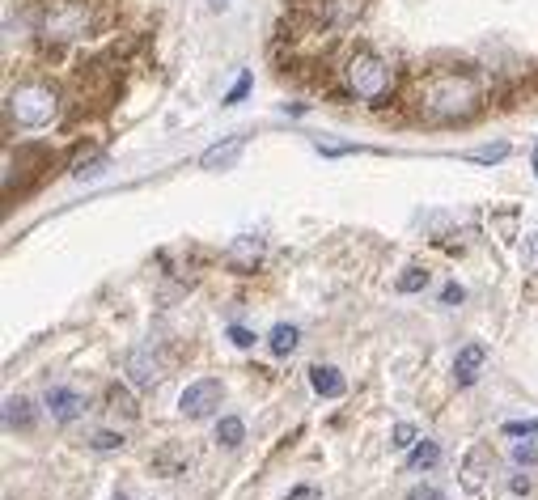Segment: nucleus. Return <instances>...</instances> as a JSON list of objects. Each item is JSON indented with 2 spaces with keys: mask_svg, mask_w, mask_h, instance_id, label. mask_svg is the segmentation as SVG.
<instances>
[{
  "mask_svg": "<svg viewBox=\"0 0 538 500\" xmlns=\"http://www.w3.org/2000/svg\"><path fill=\"white\" fill-rule=\"evenodd\" d=\"M483 106V89L475 73H462V68H441V73H428L416 85V111L428 123H462L471 119Z\"/></svg>",
  "mask_w": 538,
  "mask_h": 500,
  "instance_id": "f257e3e1",
  "label": "nucleus"
},
{
  "mask_svg": "<svg viewBox=\"0 0 538 500\" xmlns=\"http://www.w3.org/2000/svg\"><path fill=\"white\" fill-rule=\"evenodd\" d=\"M339 77H344L348 98L369 102V106L386 102L390 89H394V73L378 51H352V56L344 60V68H339Z\"/></svg>",
  "mask_w": 538,
  "mask_h": 500,
  "instance_id": "f03ea898",
  "label": "nucleus"
},
{
  "mask_svg": "<svg viewBox=\"0 0 538 500\" xmlns=\"http://www.w3.org/2000/svg\"><path fill=\"white\" fill-rule=\"evenodd\" d=\"M9 119L17 128H51L60 119V94L43 81H26L9 94Z\"/></svg>",
  "mask_w": 538,
  "mask_h": 500,
  "instance_id": "7ed1b4c3",
  "label": "nucleus"
},
{
  "mask_svg": "<svg viewBox=\"0 0 538 500\" xmlns=\"http://www.w3.org/2000/svg\"><path fill=\"white\" fill-rule=\"evenodd\" d=\"M94 26V9L89 0H47L39 17V34L47 43H77Z\"/></svg>",
  "mask_w": 538,
  "mask_h": 500,
  "instance_id": "20e7f679",
  "label": "nucleus"
},
{
  "mask_svg": "<svg viewBox=\"0 0 538 500\" xmlns=\"http://www.w3.org/2000/svg\"><path fill=\"white\" fill-rule=\"evenodd\" d=\"M492 471H496V454H492V445H471L466 450V458H462V471H458V479H462V492L466 496H483L488 492V479H492Z\"/></svg>",
  "mask_w": 538,
  "mask_h": 500,
  "instance_id": "39448f33",
  "label": "nucleus"
},
{
  "mask_svg": "<svg viewBox=\"0 0 538 500\" xmlns=\"http://www.w3.org/2000/svg\"><path fill=\"white\" fill-rule=\"evenodd\" d=\"M221 382L217 378H200V382H191L183 395H178V412H183L187 420H208L212 412L221 407Z\"/></svg>",
  "mask_w": 538,
  "mask_h": 500,
  "instance_id": "423d86ee",
  "label": "nucleus"
},
{
  "mask_svg": "<svg viewBox=\"0 0 538 500\" xmlns=\"http://www.w3.org/2000/svg\"><path fill=\"white\" fill-rule=\"evenodd\" d=\"M123 369H128L132 386H140V390H153V386L166 382V361H161V356L153 352V344L132 348V352H128V361H123Z\"/></svg>",
  "mask_w": 538,
  "mask_h": 500,
  "instance_id": "0eeeda50",
  "label": "nucleus"
},
{
  "mask_svg": "<svg viewBox=\"0 0 538 500\" xmlns=\"http://www.w3.org/2000/svg\"><path fill=\"white\" fill-rule=\"evenodd\" d=\"M43 403H47V412H51V420L56 424H73V420H81L85 416V399L77 395L73 386H47V395H43Z\"/></svg>",
  "mask_w": 538,
  "mask_h": 500,
  "instance_id": "6e6552de",
  "label": "nucleus"
},
{
  "mask_svg": "<svg viewBox=\"0 0 538 500\" xmlns=\"http://www.w3.org/2000/svg\"><path fill=\"white\" fill-rule=\"evenodd\" d=\"M242 149H246V136H225V140H217L212 149H204L200 166H204V170H212V174L233 170V166H238V157H242Z\"/></svg>",
  "mask_w": 538,
  "mask_h": 500,
  "instance_id": "1a4fd4ad",
  "label": "nucleus"
},
{
  "mask_svg": "<svg viewBox=\"0 0 538 500\" xmlns=\"http://www.w3.org/2000/svg\"><path fill=\"white\" fill-rule=\"evenodd\" d=\"M263 259V238H250V234H242V238H233L229 242V250H225V263L233 267V272H255V263Z\"/></svg>",
  "mask_w": 538,
  "mask_h": 500,
  "instance_id": "9d476101",
  "label": "nucleus"
},
{
  "mask_svg": "<svg viewBox=\"0 0 538 500\" xmlns=\"http://www.w3.org/2000/svg\"><path fill=\"white\" fill-rule=\"evenodd\" d=\"M310 386H314V395H322V399H344V390H348V382L339 378L335 365H314L310 369Z\"/></svg>",
  "mask_w": 538,
  "mask_h": 500,
  "instance_id": "9b49d317",
  "label": "nucleus"
},
{
  "mask_svg": "<svg viewBox=\"0 0 538 500\" xmlns=\"http://www.w3.org/2000/svg\"><path fill=\"white\" fill-rule=\"evenodd\" d=\"M483 352L479 344H466L462 352H458V361H454V378H458V386H475L479 382V369H483Z\"/></svg>",
  "mask_w": 538,
  "mask_h": 500,
  "instance_id": "f8f14e48",
  "label": "nucleus"
},
{
  "mask_svg": "<svg viewBox=\"0 0 538 500\" xmlns=\"http://www.w3.org/2000/svg\"><path fill=\"white\" fill-rule=\"evenodd\" d=\"M297 344H301V331H297L293 323H276L272 335H267V348H272L276 356H293Z\"/></svg>",
  "mask_w": 538,
  "mask_h": 500,
  "instance_id": "ddd939ff",
  "label": "nucleus"
},
{
  "mask_svg": "<svg viewBox=\"0 0 538 500\" xmlns=\"http://www.w3.org/2000/svg\"><path fill=\"white\" fill-rule=\"evenodd\" d=\"M437 462H441V445H437V441H416V450H411L407 467H411V471H433Z\"/></svg>",
  "mask_w": 538,
  "mask_h": 500,
  "instance_id": "4468645a",
  "label": "nucleus"
},
{
  "mask_svg": "<svg viewBox=\"0 0 538 500\" xmlns=\"http://www.w3.org/2000/svg\"><path fill=\"white\" fill-rule=\"evenodd\" d=\"M5 424L22 428V433H26V428H34V403L30 399H9L5 403Z\"/></svg>",
  "mask_w": 538,
  "mask_h": 500,
  "instance_id": "2eb2a0df",
  "label": "nucleus"
},
{
  "mask_svg": "<svg viewBox=\"0 0 538 500\" xmlns=\"http://www.w3.org/2000/svg\"><path fill=\"white\" fill-rule=\"evenodd\" d=\"M242 437H246V424H242L238 416H221V420H217V441L225 445V450H238Z\"/></svg>",
  "mask_w": 538,
  "mask_h": 500,
  "instance_id": "dca6fc26",
  "label": "nucleus"
},
{
  "mask_svg": "<svg viewBox=\"0 0 538 500\" xmlns=\"http://www.w3.org/2000/svg\"><path fill=\"white\" fill-rule=\"evenodd\" d=\"M106 412H115L123 420H136V403H132V395L123 386H111L106 390Z\"/></svg>",
  "mask_w": 538,
  "mask_h": 500,
  "instance_id": "f3484780",
  "label": "nucleus"
},
{
  "mask_svg": "<svg viewBox=\"0 0 538 500\" xmlns=\"http://www.w3.org/2000/svg\"><path fill=\"white\" fill-rule=\"evenodd\" d=\"M394 289L399 293H420V289H428V272L424 267H407V272L394 280Z\"/></svg>",
  "mask_w": 538,
  "mask_h": 500,
  "instance_id": "a211bd4d",
  "label": "nucleus"
},
{
  "mask_svg": "<svg viewBox=\"0 0 538 500\" xmlns=\"http://www.w3.org/2000/svg\"><path fill=\"white\" fill-rule=\"evenodd\" d=\"M94 174H102V153L89 149V153H81L73 162V178H94Z\"/></svg>",
  "mask_w": 538,
  "mask_h": 500,
  "instance_id": "6ab92c4d",
  "label": "nucleus"
},
{
  "mask_svg": "<svg viewBox=\"0 0 538 500\" xmlns=\"http://www.w3.org/2000/svg\"><path fill=\"white\" fill-rule=\"evenodd\" d=\"M89 450H98V454L123 450V433H111V428H102V433H94V437H89Z\"/></svg>",
  "mask_w": 538,
  "mask_h": 500,
  "instance_id": "aec40b11",
  "label": "nucleus"
},
{
  "mask_svg": "<svg viewBox=\"0 0 538 500\" xmlns=\"http://www.w3.org/2000/svg\"><path fill=\"white\" fill-rule=\"evenodd\" d=\"M530 475H522V471H517V475H509V484H505V500H526L530 496Z\"/></svg>",
  "mask_w": 538,
  "mask_h": 500,
  "instance_id": "412c9836",
  "label": "nucleus"
},
{
  "mask_svg": "<svg viewBox=\"0 0 538 500\" xmlns=\"http://www.w3.org/2000/svg\"><path fill=\"white\" fill-rule=\"evenodd\" d=\"M505 157H509V145H483V149H475L471 153V162H505Z\"/></svg>",
  "mask_w": 538,
  "mask_h": 500,
  "instance_id": "4be33fe9",
  "label": "nucleus"
},
{
  "mask_svg": "<svg viewBox=\"0 0 538 500\" xmlns=\"http://www.w3.org/2000/svg\"><path fill=\"white\" fill-rule=\"evenodd\" d=\"M513 462H517V467H534V462H538V441H517L513 445Z\"/></svg>",
  "mask_w": 538,
  "mask_h": 500,
  "instance_id": "5701e85b",
  "label": "nucleus"
},
{
  "mask_svg": "<svg viewBox=\"0 0 538 500\" xmlns=\"http://www.w3.org/2000/svg\"><path fill=\"white\" fill-rule=\"evenodd\" d=\"M394 441V450H411V445H416V428H411V424H394V433H390Z\"/></svg>",
  "mask_w": 538,
  "mask_h": 500,
  "instance_id": "b1692460",
  "label": "nucleus"
},
{
  "mask_svg": "<svg viewBox=\"0 0 538 500\" xmlns=\"http://www.w3.org/2000/svg\"><path fill=\"white\" fill-rule=\"evenodd\" d=\"M246 94H250V73H242L238 81H233V85H229V94H225L221 102H225V106H238Z\"/></svg>",
  "mask_w": 538,
  "mask_h": 500,
  "instance_id": "393cba45",
  "label": "nucleus"
},
{
  "mask_svg": "<svg viewBox=\"0 0 538 500\" xmlns=\"http://www.w3.org/2000/svg\"><path fill=\"white\" fill-rule=\"evenodd\" d=\"M505 437H538V420H509Z\"/></svg>",
  "mask_w": 538,
  "mask_h": 500,
  "instance_id": "a878e982",
  "label": "nucleus"
},
{
  "mask_svg": "<svg viewBox=\"0 0 538 500\" xmlns=\"http://www.w3.org/2000/svg\"><path fill=\"white\" fill-rule=\"evenodd\" d=\"M229 339H233L238 348H255V335H250L246 327H229Z\"/></svg>",
  "mask_w": 538,
  "mask_h": 500,
  "instance_id": "bb28decb",
  "label": "nucleus"
},
{
  "mask_svg": "<svg viewBox=\"0 0 538 500\" xmlns=\"http://www.w3.org/2000/svg\"><path fill=\"white\" fill-rule=\"evenodd\" d=\"M462 297H466V293H462V284H445V289H441V301H445V306H458Z\"/></svg>",
  "mask_w": 538,
  "mask_h": 500,
  "instance_id": "cd10ccee",
  "label": "nucleus"
},
{
  "mask_svg": "<svg viewBox=\"0 0 538 500\" xmlns=\"http://www.w3.org/2000/svg\"><path fill=\"white\" fill-rule=\"evenodd\" d=\"M411 500H445V496H441L437 488H428V484H424V488H411Z\"/></svg>",
  "mask_w": 538,
  "mask_h": 500,
  "instance_id": "c85d7f7f",
  "label": "nucleus"
},
{
  "mask_svg": "<svg viewBox=\"0 0 538 500\" xmlns=\"http://www.w3.org/2000/svg\"><path fill=\"white\" fill-rule=\"evenodd\" d=\"M208 5H212V9H229V0H208Z\"/></svg>",
  "mask_w": 538,
  "mask_h": 500,
  "instance_id": "c756f323",
  "label": "nucleus"
},
{
  "mask_svg": "<svg viewBox=\"0 0 538 500\" xmlns=\"http://www.w3.org/2000/svg\"><path fill=\"white\" fill-rule=\"evenodd\" d=\"M530 255H538V234H534V246H530Z\"/></svg>",
  "mask_w": 538,
  "mask_h": 500,
  "instance_id": "7c9ffc66",
  "label": "nucleus"
},
{
  "mask_svg": "<svg viewBox=\"0 0 538 500\" xmlns=\"http://www.w3.org/2000/svg\"><path fill=\"white\" fill-rule=\"evenodd\" d=\"M534 178H538V149H534Z\"/></svg>",
  "mask_w": 538,
  "mask_h": 500,
  "instance_id": "2f4dec72",
  "label": "nucleus"
},
{
  "mask_svg": "<svg viewBox=\"0 0 538 500\" xmlns=\"http://www.w3.org/2000/svg\"><path fill=\"white\" fill-rule=\"evenodd\" d=\"M115 500H128V496H115Z\"/></svg>",
  "mask_w": 538,
  "mask_h": 500,
  "instance_id": "473e14b6",
  "label": "nucleus"
}]
</instances>
